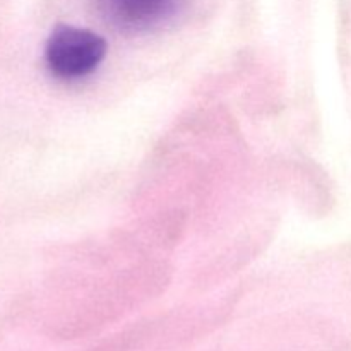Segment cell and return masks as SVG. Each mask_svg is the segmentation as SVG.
I'll use <instances>...</instances> for the list:
<instances>
[{
	"label": "cell",
	"instance_id": "6da1fadb",
	"mask_svg": "<svg viewBox=\"0 0 351 351\" xmlns=\"http://www.w3.org/2000/svg\"><path fill=\"white\" fill-rule=\"evenodd\" d=\"M106 55V41L95 31L62 24L51 31L45 62L55 77L74 81L93 74Z\"/></svg>",
	"mask_w": 351,
	"mask_h": 351
},
{
	"label": "cell",
	"instance_id": "7a4b0ae2",
	"mask_svg": "<svg viewBox=\"0 0 351 351\" xmlns=\"http://www.w3.org/2000/svg\"><path fill=\"white\" fill-rule=\"evenodd\" d=\"M177 0H98L106 21L123 31H143L167 19Z\"/></svg>",
	"mask_w": 351,
	"mask_h": 351
}]
</instances>
